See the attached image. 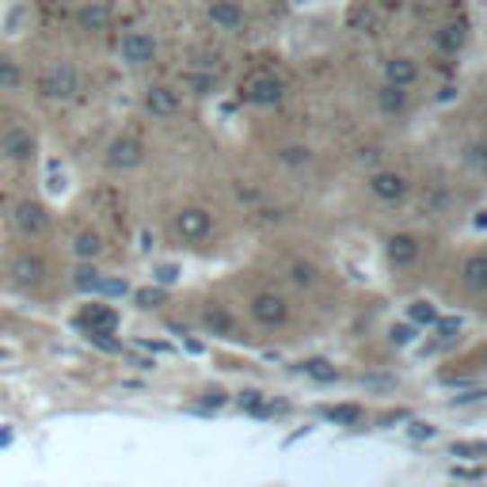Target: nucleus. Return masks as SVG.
Masks as SVG:
<instances>
[{"mask_svg":"<svg viewBox=\"0 0 487 487\" xmlns=\"http://www.w3.org/2000/svg\"><path fill=\"white\" fill-rule=\"evenodd\" d=\"M39 92H42V100H73V95L80 92V73L73 69V65H50V69L42 73L39 80Z\"/></svg>","mask_w":487,"mask_h":487,"instance_id":"obj_1","label":"nucleus"},{"mask_svg":"<svg viewBox=\"0 0 487 487\" xmlns=\"http://www.w3.org/2000/svg\"><path fill=\"white\" fill-rule=\"evenodd\" d=\"M282 95H286V88L274 73H252L240 84V100L255 103V107H274V103H282Z\"/></svg>","mask_w":487,"mask_h":487,"instance_id":"obj_2","label":"nucleus"},{"mask_svg":"<svg viewBox=\"0 0 487 487\" xmlns=\"http://www.w3.org/2000/svg\"><path fill=\"white\" fill-rule=\"evenodd\" d=\"M12 225H15L20 233H27V236H35V233H46V229H50V214H46V206H42V202L23 199V202H15V206H12Z\"/></svg>","mask_w":487,"mask_h":487,"instance_id":"obj_3","label":"nucleus"},{"mask_svg":"<svg viewBox=\"0 0 487 487\" xmlns=\"http://www.w3.org/2000/svg\"><path fill=\"white\" fill-rule=\"evenodd\" d=\"M145 160V149H141V141L137 137H115L107 145V164L115 168V172H129V168H137Z\"/></svg>","mask_w":487,"mask_h":487,"instance_id":"obj_4","label":"nucleus"},{"mask_svg":"<svg viewBox=\"0 0 487 487\" xmlns=\"http://www.w3.org/2000/svg\"><path fill=\"white\" fill-rule=\"evenodd\" d=\"M122 61L134 65V69H141V65H149L156 58V42L153 35H145V31H129V35H122Z\"/></svg>","mask_w":487,"mask_h":487,"instance_id":"obj_5","label":"nucleus"},{"mask_svg":"<svg viewBox=\"0 0 487 487\" xmlns=\"http://www.w3.org/2000/svg\"><path fill=\"white\" fill-rule=\"evenodd\" d=\"M252 316L263 323V328H279V323L289 320V305H286V297H279V294H259V297L252 301Z\"/></svg>","mask_w":487,"mask_h":487,"instance_id":"obj_6","label":"nucleus"},{"mask_svg":"<svg viewBox=\"0 0 487 487\" xmlns=\"http://www.w3.org/2000/svg\"><path fill=\"white\" fill-rule=\"evenodd\" d=\"M76 323H80V328H84L88 335H111V332L119 328V313H115L111 305H88L84 313L76 316Z\"/></svg>","mask_w":487,"mask_h":487,"instance_id":"obj_7","label":"nucleus"},{"mask_svg":"<svg viewBox=\"0 0 487 487\" xmlns=\"http://www.w3.org/2000/svg\"><path fill=\"white\" fill-rule=\"evenodd\" d=\"M0 153H4L8 160H31L39 153V141L31 137V129H23V126H15V129H4V137H0Z\"/></svg>","mask_w":487,"mask_h":487,"instance_id":"obj_8","label":"nucleus"},{"mask_svg":"<svg viewBox=\"0 0 487 487\" xmlns=\"http://www.w3.org/2000/svg\"><path fill=\"white\" fill-rule=\"evenodd\" d=\"M8 274H12V286L31 289V286H39V282L46 279V263H42L39 255H15L12 267H8Z\"/></svg>","mask_w":487,"mask_h":487,"instance_id":"obj_9","label":"nucleus"},{"mask_svg":"<svg viewBox=\"0 0 487 487\" xmlns=\"http://www.w3.org/2000/svg\"><path fill=\"white\" fill-rule=\"evenodd\" d=\"M145 107H149V115H156V119H172V115H180V92L168 84H156L145 92Z\"/></svg>","mask_w":487,"mask_h":487,"instance_id":"obj_10","label":"nucleus"},{"mask_svg":"<svg viewBox=\"0 0 487 487\" xmlns=\"http://www.w3.org/2000/svg\"><path fill=\"white\" fill-rule=\"evenodd\" d=\"M209 229H214V217H209L206 209H183V214L175 217V233L183 240H206Z\"/></svg>","mask_w":487,"mask_h":487,"instance_id":"obj_11","label":"nucleus"},{"mask_svg":"<svg viewBox=\"0 0 487 487\" xmlns=\"http://www.w3.org/2000/svg\"><path fill=\"white\" fill-rule=\"evenodd\" d=\"M369 190L377 194L381 202H400L403 194H408V180H403V175H396V172H377L369 180Z\"/></svg>","mask_w":487,"mask_h":487,"instance_id":"obj_12","label":"nucleus"},{"mask_svg":"<svg viewBox=\"0 0 487 487\" xmlns=\"http://www.w3.org/2000/svg\"><path fill=\"white\" fill-rule=\"evenodd\" d=\"M209 20H214V27H221V31H240L244 27V8L236 4V0H214V4H209Z\"/></svg>","mask_w":487,"mask_h":487,"instance_id":"obj_13","label":"nucleus"},{"mask_svg":"<svg viewBox=\"0 0 487 487\" xmlns=\"http://www.w3.org/2000/svg\"><path fill=\"white\" fill-rule=\"evenodd\" d=\"M415 76H419V69H415V61H408V58H393L385 65V80L393 88H403L408 92L412 84H415Z\"/></svg>","mask_w":487,"mask_h":487,"instance_id":"obj_14","label":"nucleus"},{"mask_svg":"<svg viewBox=\"0 0 487 487\" xmlns=\"http://www.w3.org/2000/svg\"><path fill=\"white\" fill-rule=\"evenodd\" d=\"M76 23L84 27V31H107V23H111V8L103 4V0H92V4L76 8Z\"/></svg>","mask_w":487,"mask_h":487,"instance_id":"obj_15","label":"nucleus"},{"mask_svg":"<svg viewBox=\"0 0 487 487\" xmlns=\"http://www.w3.org/2000/svg\"><path fill=\"white\" fill-rule=\"evenodd\" d=\"M388 259H393L396 267L415 263V259H419V240H415V236H408V233L393 236V240H388Z\"/></svg>","mask_w":487,"mask_h":487,"instance_id":"obj_16","label":"nucleus"},{"mask_svg":"<svg viewBox=\"0 0 487 487\" xmlns=\"http://www.w3.org/2000/svg\"><path fill=\"white\" fill-rule=\"evenodd\" d=\"M461 279L468 289H487V255H473L461 267Z\"/></svg>","mask_w":487,"mask_h":487,"instance_id":"obj_17","label":"nucleus"},{"mask_svg":"<svg viewBox=\"0 0 487 487\" xmlns=\"http://www.w3.org/2000/svg\"><path fill=\"white\" fill-rule=\"evenodd\" d=\"M100 252H103V240H100V233H92V229L76 233V240H73V255H76V259H95Z\"/></svg>","mask_w":487,"mask_h":487,"instance_id":"obj_18","label":"nucleus"},{"mask_svg":"<svg viewBox=\"0 0 487 487\" xmlns=\"http://www.w3.org/2000/svg\"><path fill=\"white\" fill-rule=\"evenodd\" d=\"M377 103H381L385 115H400V111L408 107V92H403V88H393V84H385V88L377 92Z\"/></svg>","mask_w":487,"mask_h":487,"instance_id":"obj_19","label":"nucleus"},{"mask_svg":"<svg viewBox=\"0 0 487 487\" xmlns=\"http://www.w3.org/2000/svg\"><path fill=\"white\" fill-rule=\"evenodd\" d=\"M23 84V65L12 61V58H0V88L4 92H15Z\"/></svg>","mask_w":487,"mask_h":487,"instance_id":"obj_20","label":"nucleus"},{"mask_svg":"<svg viewBox=\"0 0 487 487\" xmlns=\"http://www.w3.org/2000/svg\"><path fill=\"white\" fill-rule=\"evenodd\" d=\"M438 46H442L446 54H457L461 46H465V27H461V23L442 27V35H438Z\"/></svg>","mask_w":487,"mask_h":487,"instance_id":"obj_21","label":"nucleus"},{"mask_svg":"<svg viewBox=\"0 0 487 487\" xmlns=\"http://www.w3.org/2000/svg\"><path fill=\"white\" fill-rule=\"evenodd\" d=\"M305 373H308V377H316V381H323V385L339 377L335 366H332V362H323V359H308V362H305Z\"/></svg>","mask_w":487,"mask_h":487,"instance_id":"obj_22","label":"nucleus"},{"mask_svg":"<svg viewBox=\"0 0 487 487\" xmlns=\"http://www.w3.org/2000/svg\"><path fill=\"white\" fill-rule=\"evenodd\" d=\"M100 282H103V279H100V270L88 267V263L73 270V286H76V289H100Z\"/></svg>","mask_w":487,"mask_h":487,"instance_id":"obj_23","label":"nucleus"},{"mask_svg":"<svg viewBox=\"0 0 487 487\" xmlns=\"http://www.w3.org/2000/svg\"><path fill=\"white\" fill-rule=\"evenodd\" d=\"M206 328H214L221 335H233V320H229L225 308H206Z\"/></svg>","mask_w":487,"mask_h":487,"instance_id":"obj_24","label":"nucleus"},{"mask_svg":"<svg viewBox=\"0 0 487 487\" xmlns=\"http://www.w3.org/2000/svg\"><path fill=\"white\" fill-rule=\"evenodd\" d=\"M289 279H294L297 286H313L316 282V267L313 263H294L289 267Z\"/></svg>","mask_w":487,"mask_h":487,"instance_id":"obj_25","label":"nucleus"},{"mask_svg":"<svg viewBox=\"0 0 487 487\" xmlns=\"http://www.w3.org/2000/svg\"><path fill=\"white\" fill-rule=\"evenodd\" d=\"M328 419H332V423H359L362 412H359V408H350V403H347V408H328Z\"/></svg>","mask_w":487,"mask_h":487,"instance_id":"obj_26","label":"nucleus"},{"mask_svg":"<svg viewBox=\"0 0 487 487\" xmlns=\"http://www.w3.org/2000/svg\"><path fill=\"white\" fill-rule=\"evenodd\" d=\"M347 23H350V27H359V23L373 27V12L366 8V0H359V4H354V8H350V15H347Z\"/></svg>","mask_w":487,"mask_h":487,"instance_id":"obj_27","label":"nucleus"},{"mask_svg":"<svg viewBox=\"0 0 487 487\" xmlns=\"http://www.w3.org/2000/svg\"><path fill=\"white\" fill-rule=\"evenodd\" d=\"M279 156L286 160V164H308V149H305V145H286Z\"/></svg>","mask_w":487,"mask_h":487,"instance_id":"obj_28","label":"nucleus"},{"mask_svg":"<svg viewBox=\"0 0 487 487\" xmlns=\"http://www.w3.org/2000/svg\"><path fill=\"white\" fill-rule=\"evenodd\" d=\"M453 453L457 457H487V442H461V446H453Z\"/></svg>","mask_w":487,"mask_h":487,"instance_id":"obj_29","label":"nucleus"},{"mask_svg":"<svg viewBox=\"0 0 487 487\" xmlns=\"http://www.w3.org/2000/svg\"><path fill=\"white\" fill-rule=\"evenodd\" d=\"M412 320H419V323H434L438 320V313L427 305V301H419V305H412Z\"/></svg>","mask_w":487,"mask_h":487,"instance_id":"obj_30","label":"nucleus"},{"mask_svg":"<svg viewBox=\"0 0 487 487\" xmlns=\"http://www.w3.org/2000/svg\"><path fill=\"white\" fill-rule=\"evenodd\" d=\"M160 301H164V294H160V289H141V294H137V305H145V308H156Z\"/></svg>","mask_w":487,"mask_h":487,"instance_id":"obj_31","label":"nucleus"},{"mask_svg":"<svg viewBox=\"0 0 487 487\" xmlns=\"http://www.w3.org/2000/svg\"><path fill=\"white\" fill-rule=\"evenodd\" d=\"M468 160H473L476 168H487V145H476V149H473V156H468Z\"/></svg>","mask_w":487,"mask_h":487,"instance_id":"obj_32","label":"nucleus"},{"mask_svg":"<svg viewBox=\"0 0 487 487\" xmlns=\"http://www.w3.org/2000/svg\"><path fill=\"white\" fill-rule=\"evenodd\" d=\"M206 403H214V408H221V403H225V393H221V388H214V393H206Z\"/></svg>","mask_w":487,"mask_h":487,"instance_id":"obj_33","label":"nucleus"},{"mask_svg":"<svg viewBox=\"0 0 487 487\" xmlns=\"http://www.w3.org/2000/svg\"><path fill=\"white\" fill-rule=\"evenodd\" d=\"M156 279H160V282H175V267H160Z\"/></svg>","mask_w":487,"mask_h":487,"instance_id":"obj_34","label":"nucleus"},{"mask_svg":"<svg viewBox=\"0 0 487 487\" xmlns=\"http://www.w3.org/2000/svg\"><path fill=\"white\" fill-rule=\"evenodd\" d=\"M393 339H396V343H408V339H412V328H396Z\"/></svg>","mask_w":487,"mask_h":487,"instance_id":"obj_35","label":"nucleus"},{"mask_svg":"<svg viewBox=\"0 0 487 487\" xmlns=\"http://www.w3.org/2000/svg\"><path fill=\"white\" fill-rule=\"evenodd\" d=\"M0 359H8V350H4V347H0Z\"/></svg>","mask_w":487,"mask_h":487,"instance_id":"obj_36","label":"nucleus"},{"mask_svg":"<svg viewBox=\"0 0 487 487\" xmlns=\"http://www.w3.org/2000/svg\"><path fill=\"white\" fill-rule=\"evenodd\" d=\"M483 294H487V289H483Z\"/></svg>","mask_w":487,"mask_h":487,"instance_id":"obj_37","label":"nucleus"}]
</instances>
